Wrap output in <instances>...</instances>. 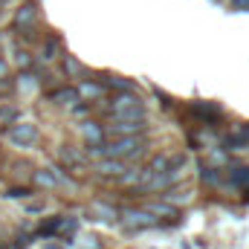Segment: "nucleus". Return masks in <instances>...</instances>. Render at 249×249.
<instances>
[{"instance_id": "nucleus-1", "label": "nucleus", "mask_w": 249, "mask_h": 249, "mask_svg": "<svg viewBox=\"0 0 249 249\" xmlns=\"http://www.w3.org/2000/svg\"><path fill=\"white\" fill-rule=\"evenodd\" d=\"M93 151L99 154H107V157H113V160H130V157H136L139 151H142V139L139 136H122V139H116V142H110V145H93Z\"/></svg>"}, {"instance_id": "nucleus-2", "label": "nucleus", "mask_w": 249, "mask_h": 249, "mask_svg": "<svg viewBox=\"0 0 249 249\" xmlns=\"http://www.w3.org/2000/svg\"><path fill=\"white\" fill-rule=\"evenodd\" d=\"M113 116L116 119H145V107H142V102H139V96H133V93H119L116 99H113Z\"/></svg>"}, {"instance_id": "nucleus-3", "label": "nucleus", "mask_w": 249, "mask_h": 249, "mask_svg": "<svg viewBox=\"0 0 249 249\" xmlns=\"http://www.w3.org/2000/svg\"><path fill=\"white\" fill-rule=\"evenodd\" d=\"M35 127L32 124H15V127H9V139L15 142V145H32L35 142Z\"/></svg>"}, {"instance_id": "nucleus-4", "label": "nucleus", "mask_w": 249, "mask_h": 249, "mask_svg": "<svg viewBox=\"0 0 249 249\" xmlns=\"http://www.w3.org/2000/svg\"><path fill=\"white\" fill-rule=\"evenodd\" d=\"M35 15H38V6L29 3V6H20V12L15 15V29H26L35 23Z\"/></svg>"}, {"instance_id": "nucleus-5", "label": "nucleus", "mask_w": 249, "mask_h": 249, "mask_svg": "<svg viewBox=\"0 0 249 249\" xmlns=\"http://www.w3.org/2000/svg\"><path fill=\"white\" fill-rule=\"evenodd\" d=\"M191 113L200 116V119H206V122H217V119H220V107H217V105H206V102L191 105Z\"/></svg>"}, {"instance_id": "nucleus-6", "label": "nucleus", "mask_w": 249, "mask_h": 249, "mask_svg": "<svg viewBox=\"0 0 249 249\" xmlns=\"http://www.w3.org/2000/svg\"><path fill=\"white\" fill-rule=\"evenodd\" d=\"M50 99H53V102H58V105H70V102H81V93H78V90H72V87H61V90H53V93H50Z\"/></svg>"}, {"instance_id": "nucleus-7", "label": "nucleus", "mask_w": 249, "mask_h": 249, "mask_svg": "<svg viewBox=\"0 0 249 249\" xmlns=\"http://www.w3.org/2000/svg\"><path fill=\"white\" fill-rule=\"evenodd\" d=\"M119 133H139L142 130V119H116V124H110Z\"/></svg>"}, {"instance_id": "nucleus-8", "label": "nucleus", "mask_w": 249, "mask_h": 249, "mask_svg": "<svg viewBox=\"0 0 249 249\" xmlns=\"http://www.w3.org/2000/svg\"><path fill=\"white\" fill-rule=\"evenodd\" d=\"M226 145H229V148H247V145H249V124L244 127V130H238L235 136H229V139H226Z\"/></svg>"}, {"instance_id": "nucleus-9", "label": "nucleus", "mask_w": 249, "mask_h": 249, "mask_svg": "<svg viewBox=\"0 0 249 249\" xmlns=\"http://www.w3.org/2000/svg\"><path fill=\"white\" fill-rule=\"evenodd\" d=\"M232 183L249 191V168H235V171H232Z\"/></svg>"}, {"instance_id": "nucleus-10", "label": "nucleus", "mask_w": 249, "mask_h": 249, "mask_svg": "<svg viewBox=\"0 0 249 249\" xmlns=\"http://www.w3.org/2000/svg\"><path fill=\"white\" fill-rule=\"evenodd\" d=\"M61 226H64L61 220H47V223H44V226L38 229V235H55V232H58Z\"/></svg>"}, {"instance_id": "nucleus-11", "label": "nucleus", "mask_w": 249, "mask_h": 249, "mask_svg": "<svg viewBox=\"0 0 249 249\" xmlns=\"http://www.w3.org/2000/svg\"><path fill=\"white\" fill-rule=\"evenodd\" d=\"M26 194H29V191H23V188H12V191H9V197H26Z\"/></svg>"}, {"instance_id": "nucleus-12", "label": "nucleus", "mask_w": 249, "mask_h": 249, "mask_svg": "<svg viewBox=\"0 0 249 249\" xmlns=\"http://www.w3.org/2000/svg\"><path fill=\"white\" fill-rule=\"evenodd\" d=\"M53 53H55V41L47 44V55H44V58H53Z\"/></svg>"}, {"instance_id": "nucleus-13", "label": "nucleus", "mask_w": 249, "mask_h": 249, "mask_svg": "<svg viewBox=\"0 0 249 249\" xmlns=\"http://www.w3.org/2000/svg\"><path fill=\"white\" fill-rule=\"evenodd\" d=\"M235 3H238L241 9H249V0H235Z\"/></svg>"}]
</instances>
